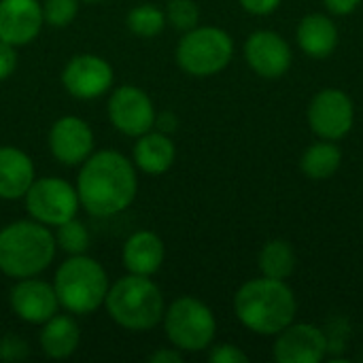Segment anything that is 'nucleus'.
<instances>
[{
    "mask_svg": "<svg viewBox=\"0 0 363 363\" xmlns=\"http://www.w3.org/2000/svg\"><path fill=\"white\" fill-rule=\"evenodd\" d=\"M174 160H177V147L168 134L160 130H149L136 136V145L132 149V162L140 172L151 177L164 174L172 168Z\"/></svg>",
    "mask_w": 363,
    "mask_h": 363,
    "instance_id": "nucleus-19",
    "label": "nucleus"
},
{
    "mask_svg": "<svg viewBox=\"0 0 363 363\" xmlns=\"http://www.w3.org/2000/svg\"><path fill=\"white\" fill-rule=\"evenodd\" d=\"M77 194L81 206L94 217H113L136 200V166L123 153L104 149L91 153L79 170Z\"/></svg>",
    "mask_w": 363,
    "mask_h": 363,
    "instance_id": "nucleus-1",
    "label": "nucleus"
},
{
    "mask_svg": "<svg viewBox=\"0 0 363 363\" xmlns=\"http://www.w3.org/2000/svg\"><path fill=\"white\" fill-rule=\"evenodd\" d=\"M166 13L155 6V4H138L134 9H130L128 17H125V26L132 34L140 36V38H153L157 34H162V30L166 28Z\"/></svg>",
    "mask_w": 363,
    "mask_h": 363,
    "instance_id": "nucleus-24",
    "label": "nucleus"
},
{
    "mask_svg": "<svg viewBox=\"0 0 363 363\" xmlns=\"http://www.w3.org/2000/svg\"><path fill=\"white\" fill-rule=\"evenodd\" d=\"M298 300L287 281L268 277L242 283L234 296L236 319L257 336H277L296 321Z\"/></svg>",
    "mask_w": 363,
    "mask_h": 363,
    "instance_id": "nucleus-2",
    "label": "nucleus"
},
{
    "mask_svg": "<svg viewBox=\"0 0 363 363\" xmlns=\"http://www.w3.org/2000/svg\"><path fill=\"white\" fill-rule=\"evenodd\" d=\"M23 200H26V211L30 219L47 228H57L64 221L77 217L79 206H81L77 187L60 177L34 179Z\"/></svg>",
    "mask_w": 363,
    "mask_h": 363,
    "instance_id": "nucleus-8",
    "label": "nucleus"
},
{
    "mask_svg": "<svg viewBox=\"0 0 363 363\" xmlns=\"http://www.w3.org/2000/svg\"><path fill=\"white\" fill-rule=\"evenodd\" d=\"M45 26L38 0H0V40L23 47L30 45Z\"/></svg>",
    "mask_w": 363,
    "mask_h": 363,
    "instance_id": "nucleus-16",
    "label": "nucleus"
},
{
    "mask_svg": "<svg viewBox=\"0 0 363 363\" xmlns=\"http://www.w3.org/2000/svg\"><path fill=\"white\" fill-rule=\"evenodd\" d=\"M40 351L49 359H68L81 345V330L72 315H53L43 323L38 336Z\"/></svg>",
    "mask_w": 363,
    "mask_h": 363,
    "instance_id": "nucleus-21",
    "label": "nucleus"
},
{
    "mask_svg": "<svg viewBox=\"0 0 363 363\" xmlns=\"http://www.w3.org/2000/svg\"><path fill=\"white\" fill-rule=\"evenodd\" d=\"M57 245L51 230L34 219H21L0 230V272L9 279H28L45 272Z\"/></svg>",
    "mask_w": 363,
    "mask_h": 363,
    "instance_id": "nucleus-3",
    "label": "nucleus"
},
{
    "mask_svg": "<svg viewBox=\"0 0 363 363\" xmlns=\"http://www.w3.org/2000/svg\"><path fill=\"white\" fill-rule=\"evenodd\" d=\"M166 257V247L164 240L149 230L134 232L125 242L121 251L123 266L130 274H140V277H153Z\"/></svg>",
    "mask_w": 363,
    "mask_h": 363,
    "instance_id": "nucleus-18",
    "label": "nucleus"
},
{
    "mask_svg": "<svg viewBox=\"0 0 363 363\" xmlns=\"http://www.w3.org/2000/svg\"><path fill=\"white\" fill-rule=\"evenodd\" d=\"M106 270L89 255H70L60 264L53 277V289L60 300V308L70 315L96 313L108 294Z\"/></svg>",
    "mask_w": 363,
    "mask_h": 363,
    "instance_id": "nucleus-5",
    "label": "nucleus"
},
{
    "mask_svg": "<svg viewBox=\"0 0 363 363\" xmlns=\"http://www.w3.org/2000/svg\"><path fill=\"white\" fill-rule=\"evenodd\" d=\"M53 236H55V245L64 253H68V255H81V253H85L89 249V242H91L87 228L77 217H72V219L64 221L62 225H57Z\"/></svg>",
    "mask_w": 363,
    "mask_h": 363,
    "instance_id": "nucleus-25",
    "label": "nucleus"
},
{
    "mask_svg": "<svg viewBox=\"0 0 363 363\" xmlns=\"http://www.w3.org/2000/svg\"><path fill=\"white\" fill-rule=\"evenodd\" d=\"M245 60L262 79H281L289 72L294 51L274 30H257L245 43Z\"/></svg>",
    "mask_w": 363,
    "mask_h": 363,
    "instance_id": "nucleus-13",
    "label": "nucleus"
},
{
    "mask_svg": "<svg viewBox=\"0 0 363 363\" xmlns=\"http://www.w3.org/2000/svg\"><path fill=\"white\" fill-rule=\"evenodd\" d=\"M28 357V342L15 334L0 338V359L2 362H21Z\"/></svg>",
    "mask_w": 363,
    "mask_h": 363,
    "instance_id": "nucleus-28",
    "label": "nucleus"
},
{
    "mask_svg": "<svg viewBox=\"0 0 363 363\" xmlns=\"http://www.w3.org/2000/svg\"><path fill=\"white\" fill-rule=\"evenodd\" d=\"M164 13H166V21L181 32L194 30L200 23V9L196 0H168Z\"/></svg>",
    "mask_w": 363,
    "mask_h": 363,
    "instance_id": "nucleus-26",
    "label": "nucleus"
},
{
    "mask_svg": "<svg viewBox=\"0 0 363 363\" xmlns=\"http://www.w3.org/2000/svg\"><path fill=\"white\" fill-rule=\"evenodd\" d=\"M257 266L262 277L277 279V281H287L298 268V255L291 242L283 238H272L268 240L259 255H257Z\"/></svg>",
    "mask_w": 363,
    "mask_h": 363,
    "instance_id": "nucleus-23",
    "label": "nucleus"
},
{
    "mask_svg": "<svg viewBox=\"0 0 363 363\" xmlns=\"http://www.w3.org/2000/svg\"><path fill=\"white\" fill-rule=\"evenodd\" d=\"M17 68V47L0 40V81H6Z\"/></svg>",
    "mask_w": 363,
    "mask_h": 363,
    "instance_id": "nucleus-30",
    "label": "nucleus"
},
{
    "mask_svg": "<svg viewBox=\"0 0 363 363\" xmlns=\"http://www.w3.org/2000/svg\"><path fill=\"white\" fill-rule=\"evenodd\" d=\"M49 151L64 166H81L94 153V132L77 115L60 117L49 130Z\"/></svg>",
    "mask_w": 363,
    "mask_h": 363,
    "instance_id": "nucleus-14",
    "label": "nucleus"
},
{
    "mask_svg": "<svg viewBox=\"0 0 363 363\" xmlns=\"http://www.w3.org/2000/svg\"><path fill=\"white\" fill-rule=\"evenodd\" d=\"M240 6L251 13V15H257V17H266V15H272L283 0H238Z\"/></svg>",
    "mask_w": 363,
    "mask_h": 363,
    "instance_id": "nucleus-31",
    "label": "nucleus"
},
{
    "mask_svg": "<svg viewBox=\"0 0 363 363\" xmlns=\"http://www.w3.org/2000/svg\"><path fill=\"white\" fill-rule=\"evenodd\" d=\"M9 304H11V311L21 321L34 323V325H43L60 308V300H57L53 285L36 277L17 279V283L11 289Z\"/></svg>",
    "mask_w": 363,
    "mask_h": 363,
    "instance_id": "nucleus-15",
    "label": "nucleus"
},
{
    "mask_svg": "<svg viewBox=\"0 0 363 363\" xmlns=\"http://www.w3.org/2000/svg\"><path fill=\"white\" fill-rule=\"evenodd\" d=\"M177 125H179V121H177V115H174V113H160V115H155L153 128H157L160 132L172 134V132L177 130Z\"/></svg>",
    "mask_w": 363,
    "mask_h": 363,
    "instance_id": "nucleus-34",
    "label": "nucleus"
},
{
    "mask_svg": "<svg viewBox=\"0 0 363 363\" xmlns=\"http://www.w3.org/2000/svg\"><path fill=\"white\" fill-rule=\"evenodd\" d=\"M306 121L315 136L338 143L353 130L355 104L347 91L325 87L313 96L306 108Z\"/></svg>",
    "mask_w": 363,
    "mask_h": 363,
    "instance_id": "nucleus-9",
    "label": "nucleus"
},
{
    "mask_svg": "<svg viewBox=\"0 0 363 363\" xmlns=\"http://www.w3.org/2000/svg\"><path fill=\"white\" fill-rule=\"evenodd\" d=\"M296 40L302 53L315 60L330 57L340 40L334 19L325 13H308L300 19L296 30Z\"/></svg>",
    "mask_w": 363,
    "mask_h": 363,
    "instance_id": "nucleus-17",
    "label": "nucleus"
},
{
    "mask_svg": "<svg viewBox=\"0 0 363 363\" xmlns=\"http://www.w3.org/2000/svg\"><path fill=\"white\" fill-rule=\"evenodd\" d=\"M34 162L17 147H0V200H19L34 183Z\"/></svg>",
    "mask_w": 363,
    "mask_h": 363,
    "instance_id": "nucleus-20",
    "label": "nucleus"
},
{
    "mask_svg": "<svg viewBox=\"0 0 363 363\" xmlns=\"http://www.w3.org/2000/svg\"><path fill=\"white\" fill-rule=\"evenodd\" d=\"M162 323L170 345L183 353L206 351L217 336V319L213 311L194 296L177 298L164 311Z\"/></svg>",
    "mask_w": 363,
    "mask_h": 363,
    "instance_id": "nucleus-7",
    "label": "nucleus"
},
{
    "mask_svg": "<svg viewBox=\"0 0 363 363\" xmlns=\"http://www.w3.org/2000/svg\"><path fill=\"white\" fill-rule=\"evenodd\" d=\"M330 340L321 328L294 321L274 336L272 357L277 363H321L328 357Z\"/></svg>",
    "mask_w": 363,
    "mask_h": 363,
    "instance_id": "nucleus-11",
    "label": "nucleus"
},
{
    "mask_svg": "<svg viewBox=\"0 0 363 363\" xmlns=\"http://www.w3.org/2000/svg\"><path fill=\"white\" fill-rule=\"evenodd\" d=\"M81 0H45L43 6V19L51 28H66L72 23V19L79 13Z\"/></svg>",
    "mask_w": 363,
    "mask_h": 363,
    "instance_id": "nucleus-27",
    "label": "nucleus"
},
{
    "mask_svg": "<svg viewBox=\"0 0 363 363\" xmlns=\"http://www.w3.org/2000/svg\"><path fill=\"white\" fill-rule=\"evenodd\" d=\"M234 57V38L215 26H196L183 32L177 45V64L183 72L206 79L230 66Z\"/></svg>",
    "mask_w": 363,
    "mask_h": 363,
    "instance_id": "nucleus-6",
    "label": "nucleus"
},
{
    "mask_svg": "<svg viewBox=\"0 0 363 363\" xmlns=\"http://www.w3.org/2000/svg\"><path fill=\"white\" fill-rule=\"evenodd\" d=\"M106 108L113 128L132 138L153 130L157 115L151 96L136 85H121L113 89Z\"/></svg>",
    "mask_w": 363,
    "mask_h": 363,
    "instance_id": "nucleus-10",
    "label": "nucleus"
},
{
    "mask_svg": "<svg viewBox=\"0 0 363 363\" xmlns=\"http://www.w3.org/2000/svg\"><path fill=\"white\" fill-rule=\"evenodd\" d=\"M151 363H181L183 362V351H179L177 347L172 349H160L155 353L149 355Z\"/></svg>",
    "mask_w": 363,
    "mask_h": 363,
    "instance_id": "nucleus-33",
    "label": "nucleus"
},
{
    "mask_svg": "<svg viewBox=\"0 0 363 363\" xmlns=\"http://www.w3.org/2000/svg\"><path fill=\"white\" fill-rule=\"evenodd\" d=\"M108 317L128 332H149L164 319L166 302L151 277L128 274L108 287L104 300Z\"/></svg>",
    "mask_w": 363,
    "mask_h": 363,
    "instance_id": "nucleus-4",
    "label": "nucleus"
},
{
    "mask_svg": "<svg viewBox=\"0 0 363 363\" xmlns=\"http://www.w3.org/2000/svg\"><path fill=\"white\" fill-rule=\"evenodd\" d=\"M342 164V151L334 140H323L313 143L300 160V168L306 179L311 181H328L332 179Z\"/></svg>",
    "mask_w": 363,
    "mask_h": 363,
    "instance_id": "nucleus-22",
    "label": "nucleus"
},
{
    "mask_svg": "<svg viewBox=\"0 0 363 363\" xmlns=\"http://www.w3.org/2000/svg\"><path fill=\"white\" fill-rule=\"evenodd\" d=\"M81 2H102V0H81Z\"/></svg>",
    "mask_w": 363,
    "mask_h": 363,
    "instance_id": "nucleus-35",
    "label": "nucleus"
},
{
    "mask_svg": "<svg viewBox=\"0 0 363 363\" xmlns=\"http://www.w3.org/2000/svg\"><path fill=\"white\" fill-rule=\"evenodd\" d=\"M208 362L211 363H247L249 362V355L238 349L236 345H211V351H208Z\"/></svg>",
    "mask_w": 363,
    "mask_h": 363,
    "instance_id": "nucleus-29",
    "label": "nucleus"
},
{
    "mask_svg": "<svg viewBox=\"0 0 363 363\" xmlns=\"http://www.w3.org/2000/svg\"><path fill=\"white\" fill-rule=\"evenodd\" d=\"M115 81L113 66L96 53H79L70 57L62 70L64 89L79 100H96L111 91Z\"/></svg>",
    "mask_w": 363,
    "mask_h": 363,
    "instance_id": "nucleus-12",
    "label": "nucleus"
},
{
    "mask_svg": "<svg viewBox=\"0 0 363 363\" xmlns=\"http://www.w3.org/2000/svg\"><path fill=\"white\" fill-rule=\"evenodd\" d=\"M362 2L363 0H323V6L328 9V13L345 17V15H351L353 11H357V6Z\"/></svg>",
    "mask_w": 363,
    "mask_h": 363,
    "instance_id": "nucleus-32",
    "label": "nucleus"
}]
</instances>
